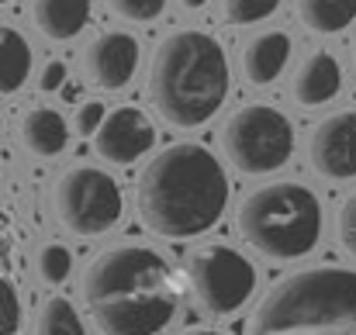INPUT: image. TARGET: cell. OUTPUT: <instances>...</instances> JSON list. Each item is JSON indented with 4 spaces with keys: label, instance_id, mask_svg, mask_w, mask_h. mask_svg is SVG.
I'll use <instances>...</instances> for the list:
<instances>
[{
    "label": "cell",
    "instance_id": "d4e9b609",
    "mask_svg": "<svg viewBox=\"0 0 356 335\" xmlns=\"http://www.w3.org/2000/svg\"><path fill=\"white\" fill-rule=\"evenodd\" d=\"M66 80V66L63 63H49L45 73H42V90H59Z\"/></svg>",
    "mask_w": 356,
    "mask_h": 335
},
{
    "label": "cell",
    "instance_id": "e0dca14e",
    "mask_svg": "<svg viewBox=\"0 0 356 335\" xmlns=\"http://www.w3.org/2000/svg\"><path fill=\"white\" fill-rule=\"evenodd\" d=\"M301 21L318 35H336L356 21V0H298Z\"/></svg>",
    "mask_w": 356,
    "mask_h": 335
},
{
    "label": "cell",
    "instance_id": "484cf974",
    "mask_svg": "<svg viewBox=\"0 0 356 335\" xmlns=\"http://www.w3.org/2000/svg\"><path fill=\"white\" fill-rule=\"evenodd\" d=\"M204 3H208V0H184V7H191V10H194V7H204Z\"/></svg>",
    "mask_w": 356,
    "mask_h": 335
},
{
    "label": "cell",
    "instance_id": "9c48e42d",
    "mask_svg": "<svg viewBox=\"0 0 356 335\" xmlns=\"http://www.w3.org/2000/svg\"><path fill=\"white\" fill-rule=\"evenodd\" d=\"M308 159L318 177L325 180H353L356 177V111H339L325 117L312 142H308Z\"/></svg>",
    "mask_w": 356,
    "mask_h": 335
},
{
    "label": "cell",
    "instance_id": "d6986e66",
    "mask_svg": "<svg viewBox=\"0 0 356 335\" xmlns=\"http://www.w3.org/2000/svg\"><path fill=\"white\" fill-rule=\"evenodd\" d=\"M70 270H73V252L66 245H56V242L42 245V252H38V273H42L45 284H63L70 277Z\"/></svg>",
    "mask_w": 356,
    "mask_h": 335
},
{
    "label": "cell",
    "instance_id": "83f0119b",
    "mask_svg": "<svg viewBox=\"0 0 356 335\" xmlns=\"http://www.w3.org/2000/svg\"><path fill=\"white\" fill-rule=\"evenodd\" d=\"M0 3H7V0H0Z\"/></svg>",
    "mask_w": 356,
    "mask_h": 335
},
{
    "label": "cell",
    "instance_id": "ba28073f",
    "mask_svg": "<svg viewBox=\"0 0 356 335\" xmlns=\"http://www.w3.org/2000/svg\"><path fill=\"white\" fill-rule=\"evenodd\" d=\"M187 280L194 297L211 315H232L256 291L252 263L232 245H201L187 259Z\"/></svg>",
    "mask_w": 356,
    "mask_h": 335
},
{
    "label": "cell",
    "instance_id": "ac0fdd59",
    "mask_svg": "<svg viewBox=\"0 0 356 335\" xmlns=\"http://www.w3.org/2000/svg\"><path fill=\"white\" fill-rule=\"evenodd\" d=\"M35 335H87V329H83L76 308L66 297H49L38 311Z\"/></svg>",
    "mask_w": 356,
    "mask_h": 335
},
{
    "label": "cell",
    "instance_id": "603a6c76",
    "mask_svg": "<svg viewBox=\"0 0 356 335\" xmlns=\"http://www.w3.org/2000/svg\"><path fill=\"white\" fill-rule=\"evenodd\" d=\"M339 242L346 245V252L356 256V194L343 204V211H339Z\"/></svg>",
    "mask_w": 356,
    "mask_h": 335
},
{
    "label": "cell",
    "instance_id": "5b68a950",
    "mask_svg": "<svg viewBox=\"0 0 356 335\" xmlns=\"http://www.w3.org/2000/svg\"><path fill=\"white\" fill-rule=\"evenodd\" d=\"M236 218L242 238L270 259H301L322 238V204L294 180L252 190Z\"/></svg>",
    "mask_w": 356,
    "mask_h": 335
},
{
    "label": "cell",
    "instance_id": "5bb4252c",
    "mask_svg": "<svg viewBox=\"0 0 356 335\" xmlns=\"http://www.w3.org/2000/svg\"><path fill=\"white\" fill-rule=\"evenodd\" d=\"M90 21V0H35V24L42 35L66 42Z\"/></svg>",
    "mask_w": 356,
    "mask_h": 335
},
{
    "label": "cell",
    "instance_id": "8992f818",
    "mask_svg": "<svg viewBox=\"0 0 356 335\" xmlns=\"http://www.w3.org/2000/svg\"><path fill=\"white\" fill-rule=\"evenodd\" d=\"M225 152L242 173L263 177L280 170L294 152V128L287 114H280L270 104H249L229 117L222 131Z\"/></svg>",
    "mask_w": 356,
    "mask_h": 335
},
{
    "label": "cell",
    "instance_id": "ffe728a7",
    "mask_svg": "<svg viewBox=\"0 0 356 335\" xmlns=\"http://www.w3.org/2000/svg\"><path fill=\"white\" fill-rule=\"evenodd\" d=\"M280 7V0H225V14L232 24H256L270 17Z\"/></svg>",
    "mask_w": 356,
    "mask_h": 335
},
{
    "label": "cell",
    "instance_id": "4316f807",
    "mask_svg": "<svg viewBox=\"0 0 356 335\" xmlns=\"http://www.w3.org/2000/svg\"><path fill=\"white\" fill-rule=\"evenodd\" d=\"M187 335H222V332H187Z\"/></svg>",
    "mask_w": 356,
    "mask_h": 335
},
{
    "label": "cell",
    "instance_id": "3957f363",
    "mask_svg": "<svg viewBox=\"0 0 356 335\" xmlns=\"http://www.w3.org/2000/svg\"><path fill=\"white\" fill-rule=\"evenodd\" d=\"M149 94L170 124H204L229 97L225 49L208 31H173L152 56Z\"/></svg>",
    "mask_w": 356,
    "mask_h": 335
},
{
    "label": "cell",
    "instance_id": "44dd1931",
    "mask_svg": "<svg viewBox=\"0 0 356 335\" xmlns=\"http://www.w3.org/2000/svg\"><path fill=\"white\" fill-rule=\"evenodd\" d=\"M21 329V301L10 280L0 277V335H17Z\"/></svg>",
    "mask_w": 356,
    "mask_h": 335
},
{
    "label": "cell",
    "instance_id": "52a82bcc",
    "mask_svg": "<svg viewBox=\"0 0 356 335\" xmlns=\"http://www.w3.org/2000/svg\"><path fill=\"white\" fill-rule=\"evenodd\" d=\"M121 208L124 201L115 177H108L97 166H73L56 183V215L73 235H104L118 224Z\"/></svg>",
    "mask_w": 356,
    "mask_h": 335
},
{
    "label": "cell",
    "instance_id": "4fadbf2b",
    "mask_svg": "<svg viewBox=\"0 0 356 335\" xmlns=\"http://www.w3.org/2000/svg\"><path fill=\"white\" fill-rule=\"evenodd\" d=\"M287 59H291V38H287V31H263V35H256L245 45L242 70H245L249 83L266 87V83H273L284 73Z\"/></svg>",
    "mask_w": 356,
    "mask_h": 335
},
{
    "label": "cell",
    "instance_id": "277c9868",
    "mask_svg": "<svg viewBox=\"0 0 356 335\" xmlns=\"http://www.w3.org/2000/svg\"><path fill=\"white\" fill-rule=\"evenodd\" d=\"M249 335H356V273L318 266L280 280L259 301Z\"/></svg>",
    "mask_w": 356,
    "mask_h": 335
},
{
    "label": "cell",
    "instance_id": "7c38bea8",
    "mask_svg": "<svg viewBox=\"0 0 356 335\" xmlns=\"http://www.w3.org/2000/svg\"><path fill=\"white\" fill-rule=\"evenodd\" d=\"M339 87H343L339 59L332 52H312L294 76V101L301 108H322L339 94Z\"/></svg>",
    "mask_w": 356,
    "mask_h": 335
},
{
    "label": "cell",
    "instance_id": "cb8c5ba5",
    "mask_svg": "<svg viewBox=\"0 0 356 335\" xmlns=\"http://www.w3.org/2000/svg\"><path fill=\"white\" fill-rule=\"evenodd\" d=\"M101 121H104V104H101V101H87V104L76 111V131H80V135H97Z\"/></svg>",
    "mask_w": 356,
    "mask_h": 335
},
{
    "label": "cell",
    "instance_id": "30bf717a",
    "mask_svg": "<svg viewBox=\"0 0 356 335\" xmlns=\"http://www.w3.org/2000/svg\"><path fill=\"white\" fill-rule=\"evenodd\" d=\"M94 142H97V152L104 163L128 166L152 149L156 131H152V121L138 108H115L111 114H104Z\"/></svg>",
    "mask_w": 356,
    "mask_h": 335
},
{
    "label": "cell",
    "instance_id": "7a4b0ae2",
    "mask_svg": "<svg viewBox=\"0 0 356 335\" xmlns=\"http://www.w3.org/2000/svg\"><path fill=\"white\" fill-rule=\"evenodd\" d=\"M135 204L149 231L163 238H194L222 218L229 177L204 145L177 142L145 166Z\"/></svg>",
    "mask_w": 356,
    "mask_h": 335
},
{
    "label": "cell",
    "instance_id": "6da1fadb",
    "mask_svg": "<svg viewBox=\"0 0 356 335\" xmlns=\"http://www.w3.org/2000/svg\"><path fill=\"white\" fill-rule=\"evenodd\" d=\"M83 308L101 335H159L180 311L184 284L149 245H115L90 259Z\"/></svg>",
    "mask_w": 356,
    "mask_h": 335
},
{
    "label": "cell",
    "instance_id": "8fae6325",
    "mask_svg": "<svg viewBox=\"0 0 356 335\" xmlns=\"http://www.w3.org/2000/svg\"><path fill=\"white\" fill-rule=\"evenodd\" d=\"M138 70V42L128 31H104L87 49V73L97 87L121 90Z\"/></svg>",
    "mask_w": 356,
    "mask_h": 335
},
{
    "label": "cell",
    "instance_id": "7402d4cb",
    "mask_svg": "<svg viewBox=\"0 0 356 335\" xmlns=\"http://www.w3.org/2000/svg\"><path fill=\"white\" fill-rule=\"evenodd\" d=\"M111 7L128 21H152L163 14L166 0H111Z\"/></svg>",
    "mask_w": 356,
    "mask_h": 335
},
{
    "label": "cell",
    "instance_id": "2e32d148",
    "mask_svg": "<svg viewBox=\"0 0 356 335\" xmlns=\"http://www.w3.org/2000/svg\"><path fill=\"white\" fill-rule=\"evenodd\" d=\"M31 73V45L21 31L0 28V94H14L24 87Z\"/></svg>",
    "mask_w": 356,
    "mask_h": 335
},
{
    "label": "cell",
    "instance_id": "9a60e30c",
    "mask_svg": "<svg viewBox=\"0 0 356 335\" xmlns=\"http://www.w3.org/2000/svg\"><path fill=\"white\" fill-rule=\"evenodd\" d=\"M21 138L35 156H59L66 149V142H70V128H66L59 111L35 108L21 124Z\"/></svg>",
    "mask_w": 356,
    "mask_h": 335
}]
</instances>
